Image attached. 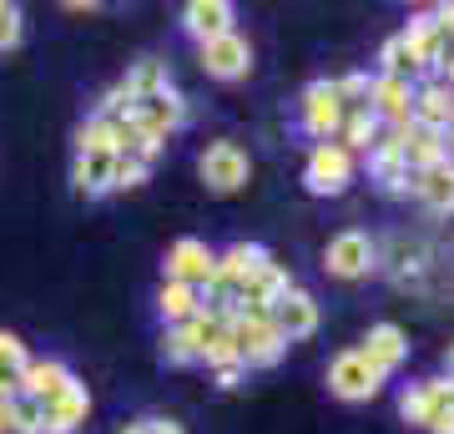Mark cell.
<instances>
[{
  "instance_id": "19",
  "label": "cell",
  "mask_w": 454,
  "mask_h": 434,
  "mask_svg": "<svg viewBox=\"0 0 454 434\" xmlns=\"http://www.w3.org/2000/svg\"><path fill=\"white\" fill-rule=\"evenodd\" d=\"M454 122V91L444 81H419L414 86V127L444 131Z\"/></svg>"
},
{
  "instance_id": "20",
  "label": "cell",
  "mask_w": 454,
  "mask_h": 434,
  "mask_svg": "<svg viewBox=\"0 0 454 434\" xmlns=\"http://www.w3.org/2000/svg\"><path fill=\"white\" fill-rule=\"evenodd\" d=\"M414 197H419L429 212H454V167L450 162H434V167H424L409 178Z\"/></svg>"
},
{
  "instance_id": "29",
  "label": "cell",
  "mask_w": 454,
  "mask_h": 434,
  "mask_svg": "<svg viewBox=\"0 0 454 434\" xmlns=\"http://www.w3.org/2000/svg\"><path fill=\"white\" fill-rule=\"evenodd\" d=\"M152 178V167L137 157H116V187H142V182Z\"/></svg>"
},
{
  "instance_id": "11",
  "label": "cell",
  "mask_w": 454,
  "mask_h": 434,
  "mask_svg": "<svg viewBox=\"0 0 454 434\" xmlns=\"http://www.w3.org/2000/svg\"><path fill=\"white\" fill-rule=\"evenodd\" d=\"M358 354H364V359L373 364V374H379V379H389V374L404 369V359H409V338H404V328H399V323H373Z\"/></svg>"
},
{
  "instance_id": "17",
  "label": "cell",
  "mask_w": 454,
  "mask_h": 434,
  "mask_svg": "<svg viewBox=\"0 0 454 434\" xmlns=\"http://www.w3.org/2000/svg\"><path fill=\"white\" fill-rule=\"evenodd\" d=\"M71 187L82 197L116 193V152H76V162H71Z\"/></svg>"
},
{
  "instance_id": "30",
  "label": "cell",
  "mask_w": 454,
  "mask_h": 434,
  "mask_svg": "<svg viewBox=\"0 0 454 434\" xmlns=\"http://www.w3.org/2000/svg\"><path fill=\"white\" fill-rule=\"evenodd\" d=\"M121 434H182L177 419H157V414H146V419H131Z\"/></svg>"
},
{
  "instance_id": "33",
  "label": "cell",
  "mask_w": 454,
  "mask_h": 434,
  "mask_svg": "<svg viewBox=\"0 0 454 434\" xmlns=\"http://www.w3.org/2000/svg\"><path fill=\"white\" fill-rule=\"evenodd\" d=\"M444 162H450V167H454V122H450V127H444Z\"/></svg>"
},
{
  "instance_id": "35",
  "label": "cell",
  "mask_w": 454,
  "mask_h": 434,
  "mask_svg": "<svg viewBox=\"0 0 454 434\" xmlns=\"http://www.w3.org/2000/svg\"><path fill=\"white\" fill-rule=\"evenodd\" d=\"M0 434H11V424H5V399H0Z\"/></svg>"
},
{
  "instance_id": "9",
  "label": "cell",
  "mask_w": 454,
  "mask_h": 434,
  "mask_svg": "<svg viewBox=\"0 0 454 434\" xmlns=\"http://www.w3.org/2000/svg\"><path fill=\"white\" fill-rule=\"evenodd\" d=\"M268 319H273V328L283 334V343H298V338H313V334H318V304H313V293H303V288H288V293H283Z\"/></svg>"
},
{
  "instance_id": "1",
  "label": "cell",
  "mask_w": 454,
  "mask_h": 434,
  "mask_svg": "<svg viewBox=\"0 0 454 434\" xmlns=\"http://www.w3.org/2000/svg\"><path fill=\"white\" fill-rule=\"evenodd\" d=\"M127 122L142 131L146 142L162 146L167 137H177V131L187 127V101L177 97V86L152 91V97H127Z\"/></svg>"
},
{
  "instance_id": "5",
  "label": "cell",
  "mask_w": 454,
  "mask_h": 434,
  "mask_svg": "<svg viewBox=\"0 0 454 434\" xmlns=\"http://www.w3.org/2000/svg\"><path fill=\"white\" fill-rule=\"evenodd\" d=\"M167 283H187V288H207L212 273H217V253H212L202 238H177L167 248Z\"/></svg>"
},
{
  "instance_id": "3",
  "label": "cell",
  "mask_w": 454,
  "mask_h": 434,
  "mask_svg": "<svg viewBox=\"0 0 454 434\" xmlns=\"http://www.w3.org/2000/svg\"><path fill=\"white\" fill-rule=\"evenodd\" d=\"M343 112H348V101L339 97V81H309V91L298 101V127L313 142H339Z\"/></svg>"
},
{
  "instance_id": "15",
  "label": "cell",
  "mask_w": 454,
  "mask_h": 434,
  "mask_svg": "<svg viewBox=\"0 0 454 434\" xmlns=\"http://www.w3.org/2000/svg\"><path fill=\"white\" fill-rule=\"evenodd\" d=\"M394 146H399V162H404V172H424V167H434L444 162V131H429V127H399L394 131Z\"/></svg>"
},
{
  "instance_id": "8",
  "label": "cell",
  "mask_w": 454,
  "mask_h": 434,
  "mask_svg": "<svg viewBox=\"0 0 454 434\" xmlns=\"http://www.w3.org/2000/svg\"><path fill=\"white\" fill-rule=\"evenodd\" d=\"M454 409V384L450 379H424V384H409L404 394H399V414L409 419V424H419V430H429L434 419H444Z\"/></svg>"
},
{
  "instance_id": "21",
  "label": "cell",
  "mask_w": 454,
  "mask_h": 434,
  "mask_svg": "<svg viewBox=\"0 0 454 434\" xmlns=\"http://www.w3.org/2000/svg\"><path fill=\"white\" fill-rule=\"evenodd\" d=\"M202 293L187 288V283H167L162 278V293H157V313H162L167 328H182V323H192L197 313H202Z\"/></svg>"
},
{
  "instance_id": "26",
  "label": "cell",
  "mask_w": 454,
  "mask_h": 434,
  "mask_svg": "<svg viewBox=\"0 0 454 434\" xmlns=\"http://www.w3.org/2000/svg\"><path fill=\"white\" fill-rule=\"evenodd\" d=\"M76 152H116V122L112 116H91L76 131Z\"/></svg>"
},
{
  "instance_id": "2",
  "label": "cell",
  "mask_w": 454,
  "mask_h": 434,
  "mask_svg": "<svg viewBox=\"0 0 454 434\" xmlns=\"http://www.w3.org/2000/svg\"><path fill=\"white\" fill-rule=\"evenodd\" d=\"M232 343H238V364L243 369H273L283 359V349H288L268 313H232Z\"/></svg>"
},
{
  "instance_id": "25",
  "label": "cell",
  "mask_w": 454,
  "mask_h": 434,
  "mask_svg": "<svg viewBox=\"0 0 454 434\" xmlns=\"http://www.w3.org/2000/svg\"><path fill=\"white\" fill-rule=\"evenodd\" d=\"M5 424H11V434H46V424H41V404L31 399V394H5Z\"/></svg>"
},
{
  "instance_id": "27",
  "label": "cell",
  "mask_w": 454,
  "mask_h": 434,
  "mask_svg": "<svg viewBox=\"0 0 454 434\" xmlns=\"http://www.w3.org/2000/svg\"><path fill=\"white\" fill-rule=\"evenodd\" d=\"M162 359H167V364H177V369H182V364H197V338H192L187 323L162 334Z\"/></svg>"
},
{
  "instance_id": "4",
  "label": "cell",
  "mask_w": 454,
  "mask_h": 434,
  "mask_svg": "<svg viewBox=\"0 0 454 434\" xmlns=\"http://www.w3.org/2000/svg\"><path fill=\"white\" fill-rule=\"evenodd\" d=\"M354 182V152H343L339 142H318L309 152V167H303V187L313 197H339L348 193Z\"/></svg>"
},
{
  "instance_id": "10",
  "label": "cell",
  "mask_w": 454,
  "mask_h": 434,
  "mask_svg": "<svg viewBox=\"0 0 454 434\" xmlns=\"http://www.w3.org/2000/svg\"><path fill=\"white\" fill-rule=\"evenodd\" d=\"M247 66H253V46H247V36L227 31L217 41H202V71L217 81H238L247 76Z\"/></svg>"
},
{
  "instance_id": "12",
  "label": "cell",
  "mask_w": 454,
  "mask_h": 434,
  "mask_svg": "<svg viewBox=\"0 0 454 434\" xmlns=\"http://www.w3.org/2000/svg\"><path fill=\"white\" fill-rule=\"evenodd\" d=\"M324 263H328V273H333V278H364V273L373 268V242H369V233H358V227L339 233V238L328 242Z\"/></svg>"
},
{
  "instance_id": "6",
  "label": "cell",
  "mask_w": 454,
  "mask_h": 434,
  "mask_svg": "<svg viewBox=\"0 0 454 434\" xmlns=\"http://www.w3.org/2000/svg\"><path fill=\"white\" fill-rule=\"evenodd\" d=\"M247 172H253V167H247V152L238 142H212L207 152L197 157V178L207 182L212 193H238L247 182Z\"/></svg>"
},
{
  "instance_id": "13",
  "label": "cell",
  "mask_w": 454,
  "mask_h": 434,
  "mask_svg": "<svg viewBox=\"0 0 454 434\" xmlns=\"http://www.w3.org/2000/svg\"><path fill=\"white\" fill-rule=\"evenodd\" d=\"M288 288H293V278L283 273L278 263H262L258 273H253L243 288H238V308H232V313H273V304H278Z\"/></svg>"
},
{
  "instance_id": "22",
  "label": "cell",
  "mask_w": 454,
  "mask_h": 434,
  "mask_svg": "<svg viewBox=\"0 0 454 434\" xmlns=\"http://www.w3.org/2000/svg\"><path fill=\"white\" fill-rule=\"evenodd\" d=\"M379 137H384V127H379V116L369 112V101H358V107L343 112V127H339V146H343V152H373Z\"/></svg>"
},
{
  "instance_id": "28",
  "label": "cell",
  "mask_w": 454,
  "mask_h": 434,
  "mask_svg": "<svg viewBox=\"0 0 454 434\" xmlns=\"http://www.w3.org/2000/svg\"><path fill=\"white\" fill-rule=\"evenodd\" d=\"M20 36H26V20H20V5H5V0H0V51L20 46Z\"/></svg>"
},
{
  "instance_id": "7",
  "label": "cell",
  "mask_w": 454,
  "mask_h": 434,
  "mask_svg": "<svg viewBox=\"0 0 454 434\" xmlns=\"http://www.w3.org/2000/svg\"><path fill=\"white\" fill-rule=\"evenodd\" d=\"M328 389L339 394V399H348V404H364V399H373L379 389H384V379L373 374V364L358 349H343L333 364H328Z\"/></svg>"
},
{
  "instance_id": "14",
  "label": "cell",
  "mask_w": 454,
  "mask_h": 434,
  "mask_svg": "<svg viewBox=\"0 0 454 434\" xmlns=\"http://www.w3.org/2000/svg\"><path fill=\"white\" fill-rule=\"evenodd\" d=\"M232 20H238V5H227V0H192V5L182 11V31L202 46V41H217V36L238 31Z\"/></svg>"
},
{
  "instance_id": "18",
  "label": "cell",
  "mask_w": 454,
  "mask_h": 434,
  "mask_svg": "<svg viewBox=\"0 0 454 434\" xmlns=\"http://www.w3.org/2000/svg\"><path fill=\"white\" fill-rule=\"evenodd\" d=\"M71 384H76L71 364H61V359H31V364H26V379H20V394H31L35 404H46Z\"/></svg>"
},
{
  "instance_id": "16",
  "label": "cell",
  "mask_w": 454,
  "mask_h": 434,
  "mask_svg": "<svg viewBox=\"0 0 454 434\" xmlns=\"http://www.w3.org/2000/svg\"><path fill=\"white\" fill-rule=\"evenodd\" d=\"M86 414H91V394H86L82 379H76L71 389H61L56 399L41 404V424H46V434H71V430H82Z\"/></svg>"
},
{
  "instance_id": "31",
  "label": "cell",
  "mask_w": 454,
  "mask_h": 434,
  "mask_svg": "<svg viewBox=\"0 0 454 434\" xmlns=\"http://www.w3.org/2000/svg\"><path fill=\"white\" fill-rule=\"evenodd\" d=\"M217 384H223V389H238V384H243V364H227V369H217Z\"/></svg>"
},
{
  "instance_id": "24",
  "label": "cell",
  "mask_w": 454,
  "mask_h": 434,
  "mask_svg": "<svg viewBox=\"0 0 454 434\" xmlns=\"http://www.w3.org/2000/svg\"><path fill=\"white\" fill-rule=\"evenodd\" d=\"M172 76H167V61H131L127 76H121V91L127 97H152V91H167Z\"/></svg>"
},
{
  "instance_id": "34",
  "label": "cell",
  "mask_w": 454,
  "mask_h": 434,
  "mask_svg": "<svg viewBox=\"0 0 454 434\" xmlns=\"http://www.w3.org/2000/svg\"><path fill=\"white\" fill-rule=\"evenodd\" d=\"M444 369H450V384H454V343H450V354H444Z\"/></svg>"
},
{
  "instance_id": "23",
  "label": "cell",
  "mask_w": 454,
  "mask_h": 434,
  "mask_svg": "<svg viewBox=\"0 0 454 434\" xmlns=\"http://www.w3.org/2000/svg\"><path fill=\"white\" fill-rule=\"evenodd\" d=\"M26 364H31L26 343H20L16 334H0V399L20 389V379H26Z\"/></svg>"
},
{
  "instance_id": "32",
  "label": "cell",
  "mask_w": 454,
  "mask_h": 434,
  "mask_svg": "<svg viewBox=\"0 0 454 434\" xmlns=\"http://www.w3.org/2000/svg\"><path fill=\"white\" fill-rule=\"evenodd\" d=\"M429 434H454V409L444 419H434V424H429Z\"/></svg>"
}]
</instances>
